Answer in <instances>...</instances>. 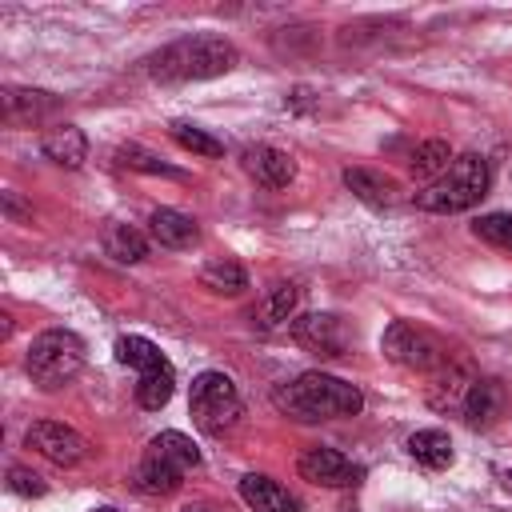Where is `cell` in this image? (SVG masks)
Instances as JSON below:
<instances>
[{"mask_svg": "<svg viewBox=\"0 0 512 512\" xmlns=\"http://www.w3.org/2000/svg\"><path fill=\"white\" fill-rule=\"evenodd\" d=\"M188 412H192V420H196L200 432L220 436V432H228L244 416V400H240L232 376H224V372H200L192 380V392H188Z\"/></svg>", "mask_w": 512, "mask_h": 512, "instance_id": "5b68a950", "label": "cell"}, {"mask_svg": "<svg viewBox=\"0 0 512 512\" xmlns=\"http://www.w3.org/2000/svg\"><path fill=\"white\" fill-rule=\"evenodd\" d=\"M0 200H4V212H8V216H12V220H32V208H24V204H20V196H16V192H4V196H0Z\"/></svg>", "mask_w": 512, "mask_h": 512, "instance_id": "1f68e13d", "label": "cell"}, {"mask_svg": "<svg viewBox=\"0 0 512 512\" xmlns=\"http://www.w3.org/2000/svg\"><path fill=\"white\" fill-rule=\"evenodd\" d=\"M408 452H412L416 464H424V468H432V472H440V468L452 464V440H448V432H440V428L412 432V436H408Z\"/></svg>", "mask_w": 512, "mask_h": 512, "instance_id": "ffe728a7", "label": "cell"}, {"mask_svg": "<svg viewBox=\"0 0 512 512\" xmlns=\"http://www.w3.org/2000/svg\"><path fill=\"white\" fill-rule=\"evenodd\" d=\"M148 228H152V240L164 244V248H188V244H196V236H200L196 220L184 216V212H176V208H156V212L148 216Z\"/></svg>", "mask_w": 512, "mask_h": 512, "instance_id": "ac0fdd59", "label": "cell"}, {"mask_svg": "<svg viewBox=\"0 0 512 512\" xmlns=\"http://www.w3.org/2000/svg\"><path fill=\"white\" fill-rule=\"evenodd\" d=\"M24 368L40 388H60L84 368V340L68 328H48L28 344Z\"/></svg>", "mask_w": 512, "mask_h": 512, "instance_id": "277c9868", "label": "cell"}, {"mask_svg": "<svg viewBox=\"0 0 512 512\" xmlns=\"http://www.w3.org/2000/svg\"><path fill=\"white\" fill-rule=\"evenodd\" d=\"M340 512H352V508H340Z\"/></svg>", "mask_w": 512, "mask_h": 512, "instance_id": "d590c367", "label": "cell"}, {"mask_svg": "<svg viewBox=\"0 0 512 512\" xmlns=\"http://www.w3.org/2000/svg\"><path fill=\"white\" fill-rule=\"evenodd\" d=\"M292 336H296V344H304L316 356H344V348L352 340L344 320L332 312H308V316L292 320Z\"/></svg>", "mask_w": 512, "mask_h": 512, "instance_id": "9c48e42d", "label": "cell"}, {"mask_svg": "<svg viewBox=\"0 0 512 512\" xmlns=\"http://www.w3.org/2000/svg\"><path fill=\"white\" fill-rule=\"evenodd\" d=\"M40 152L60 168H80L84 156H88V140H84V132L76 124H56V128H48L40 136Z\"/></svg>", "mask_w": 512, "mask_h": 512, "instance_id": "9a60e30c", "label": "cell"}, {"mask_svg": "<svg viewBox=\"0 0 512 512\" xmlns=\"http://www.w3.org/2000/svg\"><path fill=\"white\" fill-rule=\"evenodd\" d=\"M116 360L136 368V372H148V368H160L164 364V352L148 340V336H120L116 340Z\"/></svg>", "mask_w": 512, "mask_h": 512, "instance_id": "484cf974", "label": "cell"}, {"mask_svg": "<svg viewBox=\"0 0 512 512\" xmlns=\"http://www.w3.org/2000/svg\"><path fill=\"white\" fill-rule=\"evenodd\" d=\"M172 388H176V372H172V364L164 360L160 368L140 372V380H136V404L148 408V412H160V408L172 400Z\"/></svg>", "mask_w": 512, "mask_h": 512, "instance_id": "44dd1931", "label": "cell"}, {"mask_svg": "<svg viewBox=\"0 0 512 512\" xmlns=\"http://www.w3.org/2000/svg\"><path fill=\"white\" fill-rule=\"evenodd\" d=\"M200 284L216 296H240L248 288V272L236 260H208L200 268Z\"/></svg>", "mask_w": 512, "mask_h": 512, "instance_id": "7402d4cb", "label": "cell"}, {"mask_svg": "<svg viewBox=\"0 0 512 512\" xmlns=\"http://www.w3.org/2000/svg\"><path fill=\"white\" fill-rule=\"evenodd\" d=\"M180 512H220V508H216V504H208V500H188Z\"/></svg>", "mask_w": 512, "mask_h": 512, "instance_id": "d6a6232c", "label": "cell"}, {"mask_svg": "<svg viewBox=\"0 0 512 512\" xmlns=\"http://www.w3.org/2000/svg\"><path fill=\"white\" fill-rule=\"evenodd\" d=\"M172 140H176L184 152H196V156H224V144H220L212 132H204L200 124H188V120H176V124H172Z\"/></svg>", "mask_w": 512, "mask_h": 512, "instance_id": "83f0119b", "label": "cell"}, {"mask_svg": "<svg viewBox=\"0 0 512 512\" xmlns=\"http://www.w3.org/2000/svg\"><path fill=\"white\" fill-rule=\"evenodd\" d=\"M484 192H488V160L476 152H464L432 184H424L412 196V204L420 212H464V208L480 204Z\"/></svg>", "mask_w": 512, "mask_h": 512, "instance_id": "3957f363", "label": "cell"}, {"mask_svg": "<svg viewBox=\"0 0 512 512\" xmlns=\"http://www.w3.org/2000/svg\"><path fill=\"white\" fill-rule=\"evenodd\" d=\"M8 488L16 492V496H44V480L32 472V468H20V464H12L8 468Z\"/></svg>", "mask_w": 512, "mask_h": 512, "instance_id": "f546056e", "label": "cell"}, {"mask_svg": "<svg viewBox=\"0 0 512 512\" xmlns=\"http://www.w3.org/2000/svg\"><path fill=\"white\" fill-rule=\"evenodd\" d=\"M504 488H508V492H512V472H504Z\"/></svg>", "mask_w": 512, "mask_h": 512, "instance_id": "836d02e7", "label": "cell"}, {"mask_svg": "<svg viewBox=\"0 0 512 512\" xmlns=\"http://www.w3.org/2000/svg\"><path fill=\"white\" fill-rule=\"evenodd\" d=\"M116 160H120L124 168H132V172H148V176H172V180H184V172H180V168L164 164L156 152H148V148H140V144H124V148L116 152Z\"/></svg>", "mask_w": 512, "mask_h": 512, "instance_id": "4316f807", "label": "cell"}, {"mask_svg": "<svg viewBox=\"0 0 512 512\" xmlns=\"http://www.w3.org/2000/svg\"><path fill=\"white\" fill-rule=\"evenodd\" d=\"M472 232H476L480 240H488V244L512 252V212H488V216H480V220L472 224Z\"/></svg>", "mask_w": 512, "mask_h": 512, "instance_id": "f1b7e54d", "label": "cell"}, {"mask_svg": "<svg viewBox=\"0 0 512 512\" xmlns=\"http://www.w3.org/2000/svg\"><path fill=\"white\" fill-rule=\"evenodd\" d=\"M148 452L164 456V460H168V464H176L180 472H188V468H196V464H200V448H196L184 432H160V436L148 444Z\"/></svg>", "mask_w": 512, "mask_h": 512, "instance_id": "d4e9b609", "label": "cell"}, {"mask_svg": "<svg viewBox=\"0 0 512 512\" xmlns=\"http://www.w3.org/2000/svg\"><path fill=\"white\" fill-rule=\"evenodd\" d=\"M92 512H120V508H108V504H104V508H92Z\"/></svg>", "mask_w": 512, "mask_h": 512, "instance_id": "e575fe53", "label": "cell"}, {"mask_svg": "<svg viewBox=\"0 0 512 512\" xmlns=\"http://www.w3.org/2000/svg\"><path fill=\"white\" fill-rule=\"evenodd\" d=\"M0 108H4V120L8 124H36L48 112H56V96L36 92V88H4Z\"/></svg>", "mask_w": 512, "mask_h": 512, "instance_id": "2e32d148", "label": "cell"}, {"mask_svg": "<svg viewBox=\"0 0 512 512\" xmlns=\"http://www.w3.org/2000/svg\"><path fill=\"white\" fill-rule=\"evenodd\" d=\"M180 480H184V472L176 464H168L164 456H156V452H144V460L136 464V476H132V484L148 496H168V492L180 488Z\"/></svg>", "mask_w": 512, "mask_h": 512, "instance_id": "d6986e66", "label": "cell"}, {"mask_svg": "<svg viewBox=\"0 0 512 512\" xmlns=\"http://www.w3.org/2000/svg\"><path fill=\"white\" fill-rule=\"evenodd\" d=\"M236 48L232 40L224 36H184L160 52H152L144 60L148 76L152 80H164V84H180V80H212V76H224L236 68Z\"/></svg>", "mask_w": 512, "mask_h": 512, "instance_id": "7a4b0ae2", "label": "cell"}, {"mask_svg": "<svg viewBox=\"0 0 512 512\" xmlns=\"http://www.w3.org/2000/svg\"><path fill=\"white\" fill-rule=\"evenodd\" d=\"M284 104L296 108V112H312V108H316V96H312V88H292Z\"/></svg>", "mask_w": 512, "mask_h": 512, "instance_id": "4dcf8cb0", "label": "cell"}, {"mask_svg": "<svg viewBox=\"0 0 512 512\" xmlns=\"http://www.w3.org/2000/svg\"><path fill=\"white\" fill-rule=\"evenodd\" d=\"M240 500L252 508V512H300V500L272 476L264 472H248L240 480Z\"/></svg>", "mask_w": 512, "mask_h": 512, "instance_id": "7c38bea8", "label": "cell"}, {"mask_svg": "<svg viewBox=\"0 0 512 512\" xmlns=\"http://www.w3.org/2000/svg\"><path fill=\"white\" fill-rule=\"evenodd\" d=\"M240 164H244V172H248L260 188H288L292 176H296V160H292L288 152L272 148V144H248V148L240 152Z\"/></svg>", "mask_w": 512, "mask_h": 512, "instance_id": "30bf717a", "label": "cell"}, {"mask_svg": "<svg viewBox=\"0 0 512 512\" xmlns=\"http://www.w3.org/2000/svg\"><path fill=\"white\" fill-rule=\"evenodd\" d=\"M504 408H508V388L500 380H492V376H476L460 412H464V420L472 428H488V424H496L504 416Z\"/></svg>", "mask_w": 512, "mask_h": 512, "instance_id": "8fae6325", "label": "cell"}, {"mask_svg": "<svg viewBox=\"0 0 512 512\" xmlns=\"http://www.w3.org/2000/svg\"><path fill=\"white\" fill-rule=\"evenodd\" d=\"M296 304H300V288H296L292 280L272 284L268 296L252 308V324H256L260 332H276V328H284V324L296 316Z\"/></svg>", "mask_w": 512, "mask_h": 512, "instance_id": "5bb4252c", "label": "cell"}, {"mask_svg": "<svg viewBox=\"0 0 512 512\" xmlns=\"http://www.w3.org/2000/svg\"><path fill=\"white\" fill-rule=\"evenodd\" d=\"M456 156H452V148H448V140H424L416 152H412V160H408V168H412V176L416 180H436L448 164H452Z\"/></svg>", "mask_w": 512, "mask_h": 512, "instance_id": "cb8c5ba5", "label": "cell"}, {"mask_svg": "<svg viewBox=\"0 0 512 512\" xmlns=\"http://www.w3.org/2000/svg\"><path fill=\"white\" fill-rule=\"evenodd\" d=\"M24 444L36 448L44 460H52V464H60V468L80 464V460L88 456V440H84L76 428L56 424V420H36V424L24 432Z\"/></svg>", "mask_w": 512, "mask_h": 512, "instance_id": "ba28073f", "label": "cell"}, {"mask_svg": "<svg viewBox=\"0 0 512 512\" xmlns=\"http://www.w3.org/2000/svg\"><path fill=\"white\" fill-rule=\"evenodd\" d=\"M296 472H300L308 484H320V488H352V484H360V476H364L360 464H352L344 452L324 448V444L304 448L300 460H296Z\"/></svg>", "mask_w": 512, "mask_h": 512, "instance_id": "52a82bcc", "label": "cell"}, {"mask_svg": "<svg viewBox=\"0 0 512 512\" xmlns=\"http://www.w3.org/2000/svg\"><path fill=\"white\" fill-rule=\"evenodd\" d=\"M104 252H108L116 264H140V260L148 256V240H144L136 228H128V224H112V228L104 232Z\"/></svg>", "mask_w": 512, "mask_h": 512, "instance_id": "603a6c76", "label": "cell"}, {"mask_svg": "<svg viewBox=\"0 0 512 512\" xmlns=\"http://www.w3.org/2000/svg\"><path fill=\"white\" fill-rule=\"evenodd\" d=\"M272 404L288 420L316 424V420L356 416L364 408V392L340 376H328V372H300L296 380H284L272 388Z\"/></svg>", "mask_w": 512, "mask_h": 512, "instance_id": "6da1fadb", "label": "cell"}, {"mask_svg": "<svg viewBox=\"0 0 512 512\" xmlns=\"http://www.w3.org/2000/svg\"><path fill=\"white\" fill-rule=\"evenodd\" d=\"M380 352L400 364V368H412V372H436L448 364V348L440 336H432L428 328H416L408 320H392L380 336Z\"/></svg>", "mask_w": 512, "mask_h": 512, "instance_id": "8992f818", "label": "cell"}, {"mask_svg": "<svg viewBox=\"0 0 512 512\" xmlns=\"http://www.w3.org/2000/svg\"><path fill=\"white\" fill-rule=\"evenodd\" d=\"M472 380H476V376H472L464 364H444V368H436V372H432V384H428V404H432L436 412H456V408H464V396H468Z\"/></svg>", "mask_w": 512, "mask_h": 512, "instance_id": "4fadbf2b", "label": "cell"}, {"mask_svg": "<svg viewBox=\"0 0 512 512\" xmlns=\"http://www.w3.org/2000/svg\"><path fill=\"white\" fill-rule=\"evenodd\" d=\"M344 184L356 200H364L372 208H388L396 200V180L376 168H344Z\"/></svg>", "mask_w": 512, "mask_h": 512, "instance_id": "e0dca14e", "label": "cell"}]
</instances>
